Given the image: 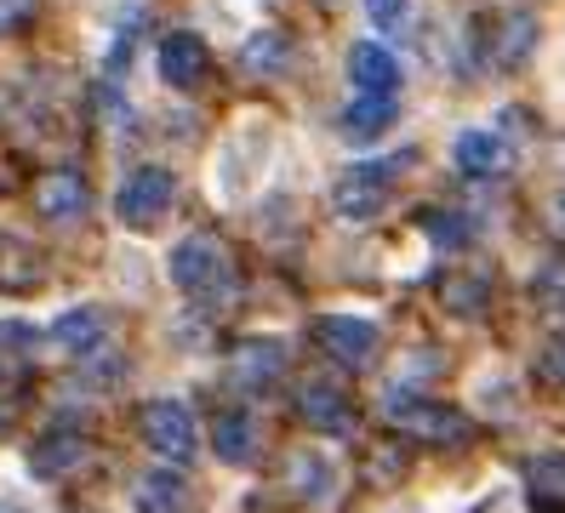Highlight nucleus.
<instances>
[{
  "label": "nucleus",
  "instance_id": "nucleus-13",
  "mask_svg": "<svg viewBox=\"0 0 565 513\" xmlns=\"http://www.w3.org/2000/svg\"><path fill=\"white\" fill-rule=\"evenodd\" d=\"M52 342L57 349H75V354H92L97 342H104V314H97V308H70V314H57Z\"/></svg>",
  "mask_w": 565,
  "mask_h": 513
},
{
  "label": "nucleus",
  "instance_id": "nucleus-14",
  "mask_svg": "<svg viewBox=\"0 0 565 513\" xmlns=\"http://www.w3.org/2000/svg\"><path fill=\"white\" fill-rule=\"evenodd\" d=\"M212 445H217L223 462H252V451H257V423L246 417V410H228V417H217V428H212Z\"/></svg>",
  "mask_w": 565,
  "mask_h": 513
},
{
  "label": "nucleus",
  "instance_id": "nucleus-20",
  "mask_svg": "<svg viewBox=\"0 0 565 513\" xmlns=\"http://www.w3.org/2000/svg\"><path fill=\"white\" fill-rule=\"evenodd\" d=\"M537 491H543V496H537L543 507H554V502H559V462H554V457H543V462H537Z\"/></svg>",
  "mask_w": 565,
  "mask_h": 513
},
{
  "label": "nucleus",
  "instance_id": "nucleus-11",
  "mask_svg": "<svg viewBox=\"0 0 565 513\" xmlns=\"http://www.w3.org/2000/svg\"><path fill=\"white\" fill-rule=\"evenodd\" d=\"M297 410H303V423L320 428V434H349V399L338 383H303V394H297Z\"/></svg>",
  "mask_w": 565,
  "mask_h": 513
},
{
  "label": "nucleus",
  "instance_id": "nucleus-15",
  "mask_svg": "<svg viewBox=\"0 0 565 513\" xmlns=\"http://www.w3.org/2000/svg\"><path fill=\"white\" fill-rule=\"evenodd\" d=\"M383 126H394V97H354L343 109V131L354 143H372Z\"/></svg>",
  "mask_w": 565,
  "mask_h": 513
},
{
  "label": "nucleus",
  "instance_id": "nucleus-4",
  "mask_svg": "<svg viewBox=\"0 0 565 513\" xmlns=\"http://www.w3.org/2000/svg\"><path fill=\"white\" fill-rule=\"evenodd\" d=\"M388 171L394 165H354L349 178L338 183V212L349 217V223H365V217H377L383 212V200H388Z\"/></svg>",
  "mask_w": 565,
  "mask_h": 513
},
{
  "label": "nucleus",
  "instance_id": "nucleus-6",
  "mask_svg": "<svg viewBox=\"0 0 565 513\" xmlns=\"http://www.w3.org/2000/svg\"><path fill=\"white\" fill-rule=\"evenodd\" d=\"M349 81H354V97H394L401 92V63L377 41H360L349 52Z\"/></svg>",
  "mask_w": 565,
  "mask_h": 513
},
{
  "label": "nucleus",
  "instance_id": "nucleus-1",
  "mask_svg": "<svg viewBox=\"0 0 565 513\" xmlns=\"http://www.w3.org/2000/svg\"><path fill=\"white\" fill-rule=\"evenodd\" d=\"M172 280L194 302H223L228 291H235V268H228V252L217 246L212 234H189L183 246L172 252Z\"/></svg>",
  "mask_w": 565,
  "mask_h": 513
},
{
  "label": "nucleus",
  "instance_id": "nucleus-2",
  "mask_svg": "<svg viewBox=\"0 0 565 513\" xmlns=\"http://www.w3.org/2000/svg\"><path fill=\"white\" fill-rule=\"evenodd\" d=\"M172 200H178V178H172V171H166V165H138L120 183V194H115V217L126 228L149 234L166 212H172Z\"/></svg>",
  "mask_w": 565,
  "mask_h": 513
},
{
  "label": "nucleus",
  "instance_id": "nucleus-9",
  "mask_svg": "<svg viewBox=\"0 0 565 513\" xmlns=\"http://www.w3.org/2000/svg\"><path fill=\"white\" fill-rule=\"evenodd\" d=\"M388 417H401V428H412V434H423V439H446V445H462L475 428L457 417V410H446V405H412V399H401V405H388Z\"/></svg>",
  "mask_w": 565,
  "mask_h": 513
},
{
  "label": "nucleus",
  "instance_id": "nucleus-19",
  "mask_svg": "<svg viewBox=\"0 0 565 513\" xmlns=\"http://www.w3.org/2000/svg\"><path fill=\"white\" fill-rule=\"evenodd\" d=\"M280 34H257V41L246 46V68H269V63H280Z\"/></svg>",
  "mask_w": 565,
  "mask_h": 513
},
{
  "label": "nucleus",
  "instance_id": "nucleus-16",
  "mask_svg": "<svg viewBox=\"0 0 565 513\" xmlns=\"http://www.w3.org/2000/svg\"><path fill=\"white\" fill-rule=\"evenodd\" d=\"M138 507H143V513H178V507H183V479L166 473V468L143 473V479H138Z\"/></svg>",
  "mask_w": 565,
  "mask_h": 513
},
{
  "label": "nucleus",
  "instance_id": "nucleus-12",
  "mask_svg": "<svg viewBox=\"0 0 565 513\" xmlns=\"http://www.w3.org/2000/svg\"><path fill=\"white\" fill-rule=\"evenodd\" d=\"M280 365H286L280 342H241V349H235V376L246 388H269L280 376Z\"/></svg>",
  "mask_w": 565,
  "mask_h": 513
},
{
  "label": "nucleus",
  "instance_id": "nucleus-8",
  "mask_svg": "<svg viewBox=\"0 0 565 513\" xmlns=\"http://www.w3.org/2000/svg\"><path fill=\"white\" fill-rule=\"evenodd\" d=\"M320 342H326L331 360L360 365V360H372V349H377V325L360 320V314H331V320L320 325Z\"/></svg>",
  "mask_w": 565,
  "mask_h": 513
},
{
  "label": "nucleus",
  "instance_id": "nucleus-21",
  "mask_svg": "<svg viewBox=\"0 0 565 513\" xmlns=\"http://www.w3.org/2000/svg\"><path fill=\"white\" fill-rule=\"evenodd\" d=\"M29 12V0H0V29H7L12 18H23Z\"/></svg>",
  "mask_w": 565,
  "mask_h": 513
},
{
  "label": "nucleus",
  "instance_id": "nucleus-18",
  "mask_svg": "<svg viewBox=\"0 0 565 513\" xmlns=\"http://www.w3.org/2000/svg\"><path fill=\"white\" fill-rule=\"evenodd\" d=\"M412 12V0H365V18H372L377 29H401Z\"/></svg>",
  "mask_w": 565,
  "mask_h": 513
},
{
  "label": "nucleus",
  "instance_id": "nucleus-17",
  "mask_svg": "<svg viewBox=\"0 0 565 513\" xmlns=\"http://www.w3.org/2000/svg\"><path fill=\"white\" fill-rule=\"evenodd\" d=\"M81 451H86L81 439H70V434H52V439L41 445V451L29 457V468H35L41 479H52V473H63V468H70V462H81Z\"/></svg>",
  "mask_w": 565,
  "mask_h": 513
},
{
  "label": "nucleus",
  "instance_id": "nucleus-10",
  "mask_svg": "<svg viewBox=\"0 0 565 513\" xmlns=\"http://www.w3.org/2000/svg\"><path fill=\"white\" fill-rule=\"evenodd\" d=\"M86 205H92V194H86V183L75 178V171H52V178L35 189V212L46 223H75V217H86Z\"/></svg>",
  "mask_w": 565,
  "mask_h": 513
},
{
  "label": "nucleus",
  "instance_id": "nucleus-3",
  "mask_svg": "<svg viewBox=\"0 0 565 513\" xmlns=\"http://www.w3.org/2000/svg\"><path fill=\"white\" fill-rule=\"evenodd\" d=\"M143 439H149V451H160V462H172V468L194 462V451H201V428H194L183 399L143 405Z\"/></svg>",
  "mask_w": 565,
  "mask_h": 513
},
{
  "label": "nucleus",
  "instance_id": "nucleus-5",
  "mask_svg": "<svg viewBox=\"0 0 565 513\" xmlns=\"http://www.w3.org/2000/svg\"><path fill=\"white\" fill-rule=\"evenodd\" d=\"M206 68H212V52H206L201 34H166V41H160V75H166V86L194 92L206 81Z\"/></svg>",
  "mask_w": 565,
  "mask_h": 513
},
{
  "label": "nucleus",
  "instance_id": "nucleus-7",
  "mask_svg": "<svg viewBox=\"0 0 565 513\" xmlns=\"http://www.w3.org/2000/svg\"><path fill=\"white\" fill-rule=\"evenodd\" d=\"M457 165L469 178H509L514 149L503 143V131H462L457 137Z\"/></svg>",
  "mask_w": 565,
  "mask_h": 513
}]
</instances>
